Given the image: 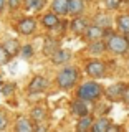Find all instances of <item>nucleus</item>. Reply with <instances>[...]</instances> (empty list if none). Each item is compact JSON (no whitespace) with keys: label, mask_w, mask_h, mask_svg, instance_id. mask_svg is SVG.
<instances>
[{"label":"nucleus","mask_w":129,"mask_h":132,"mask_svg":"<svg viewBox=\"0 0 129 132\" xmlns=\"http://www.w3.org/2000/svg\"><path fill=\"white\" fill-rule=\"evenodd\" d=\"M76 96L80 99H83V101H88V102L96 101V99H99L103 96V88L96 81H86L78 88Z\"/></svg>","instance_id":"nucleus-1"},{"label":"nucleus","mask_w":129,"mask_h":132,"mask_svg":"<svg viewBox=\"0 0 129 132\" xmlns=\"http://www.w3.org/2000/svg\"><path fill=\"white\" fill-rule=\"evenodd\" d=\"M78 81V69L74 66H66V68L60 69V73L56 74V84L60 89H71Z\"/></svg>","instance_id":"nucleus-2"},{"label":"nucleus","mask_w":129,"mask_h":132,"mask_svg":"<svg viewBox=\"0 0 129 132\" xmlns=\"http://www.w3.org/2000/svg\"><path fill=\"white\" fill-rule=\"evenodd\" d=\"M106 46L108 51H111L113 55H126L129 51V41L124 35L111 33L109 36H106Z\"/></svg>","instance_id":"nucleus-3"},{"label":"nucleus","mask_w":129,"mask_h":132,"mask_svg":"<svg viewBox=\"0 0 129 132\" xmlns=\"http://www.w3.org/2000/svg\"><path fill=\"white\" fill-rule=\"evenodd\" d=\"M85 71H86V74H88L89 78L98 79V78H103L106 74V64L103 63V61H99V60H91V61L86 63Z\"/></svg>","instance_id":"nucleus-4"},{"label":"nucleus","mask_w":129,"mask_h":132,"mask_svg":"<svg viewBox=\"0 0 129 132\" xmlns=\"http://www.w3.org/2000/svg\"><path fill=\"white\" fill-rule=\"evenodd\" d=\"M17 31H18L20 35H23V36L33 35V33L36 31V22H35V18H30V16L22 18L18 23H17Z\"/></svg>","instance_id":"nucleus-5"},{"label":"nucleus","mask_w":129,"mask_h":132,"mask_svg":"<svg viewBox=\"0 0 129 132\" xmlns=\"http://www.w3.org/2000/svg\"><path fill=\"white\" fill-rule=\"evenodd\" d=\"M124 93H126V86L123 84V82H118V84H111L109 88L104 91L106 97L109 99V101H121Z\"/></svg>","instance_id":"nucleus-6"},{"label":"nucleus","mask_w":129,"mask_h":132,"mask_svg":"<svg viewBox=\"0 0 129 132\" xmlns=\"http://www.w3.org/2000/svg\"><path fill=\"white\" fill-rule=\"evenodd\" d=\"M48 79L43 76H35L33 79L30 81V84H28V93L32 94H38V93H43L45 89L48 88Z\"/></svg>","instance_id":"nucleus-7"},{"label":"nucleus","mask_w":129,"mask_h":132,"mask_svg":"<svg viewBox=\"0 0 129 132\" xmlns=\"http://www.w3.org/2000/svg\"><path fill=\"white\" fill-rule=\"evenodd\" d=\"M85 36H86V40H88V41L103 40V38H104V28H101L96 23H94V25H89L88 30H86V33H85Z\"/></svg>","instance_id":"nucleus-8"},{"label":"nucleus","mask_w":129,"mask_h":132,"mask_svg":"<svg viewBox=\"0 0 129 132\" xmlns=\"http://www.w3.org/2000/svg\"><path fill=\"white\" fill-rule=\"evenodd\" d=\"M88 22H86L83 16H73V22H71V31L74 35H85L86 30H88Z\"/></svg>","instance_id":"nucleus-9"},{"label":"nucleus","mask_w":129,"mask_h":132,"mask_svg":"<svg viewBox=\"0 0 129 132\" xmlns=\"http://www.w3.org/2000/svg\"><path fill=\"white\" fill-rule=\"evenodd\" d=\"M71 112L74 116H78V117H81V116H86L89 112V107H88V101H83V99L78 97L76 101L71 102Z\"/></svg>","instance_id":"nucleus-10"},{"label":"nucleus","mask_w":129,"mask_h":132,"mask_svg":"<svg viewBox=\"0 0 129 132\" xmlns=\"http://www.w3.org/2000/svg\"><path fill=\"white\" fill-rule=\"evenodd\" d=\"M71 58V51L70 50H63V48H58L55 53H53L51 56H50V60H51L53 64H63L66 61Z\"/></svg>","instance_id":"nucleus-11"},{"label":"nucleus","mask_w":129,"mask_h":132,"mask_svg":"<svg viewBox=\"0 0 129 132\" xmlns=\"http://www.w3.org/2000/svg\"><path fill=\"white\" fill-rule=\"evenodd\" d=\"M41 23H43L45 28H48V30H53V28H56L58 25H60V15H56L55 12H48V13L43 15V18H41Z\"/></svg>","instance_id":"nucleus-12"},{"label":"nucleus","mask_w":129,"mask_h":132,"mask_svg":"<svg viewBox=\"0 0 129 132\" xmlns=\"http://www.w3.org/2000/svg\"><path fill=\"white\" fill-rule=\"evenodd\" d=\"M51 10L55 12L56 15H60V16L68 15L70 0H51Z\"/></svg>","instance_id":"nucleus-13"},{"label":"nucleus","mask_w":129,"mask_h":132,"mask_svg":"<svg viewBox=\"0 0 129 132\" xmlns=\"http://www.w3.org/2000/svg\"><path fill=\"white\" fill-rule=\"evenodd\" d=\"M15 130H18V132H30V130H35V127H33V124H32V121L28 117L20 116V117L17 119Z\"/></svg>","instance_id":"nucleus-14"},{"label":"nucleus","mask_w":129,"mask_h":132,"mask_svg":"<svg viewBox=\"0 0 129 132\" xmlns=\"http://www.w3.org/2000/svg\"><path fill=\"white\" fill-rule=\"evenodd\" d=\"M108 50L106 46V41H103V40H96V41H89V45H88V51L91 53V55H103Z\"/></svg>","instance_id":"nucleus-15"},{"label":"nucleus","mask_w":129,"mask_h":132,"mask_svg":"<svg viewBox=\"0 0 129 132\" xmlns=\"http://www.w3.org/2000/svg\"><path fill=\"white\" fill-rule=\"evenodd\" d=\"M30 117H32V121L35 124L45 122V119H47V109H45L43 106H35L32 109V112H30Z\"/></svg>","instance_id":"nucleus-16"},{"label":"nucleus","mask_w":129,"mask_h":132,"mask_svg":"<svg viewBox=\"0 0 129 132\" xmlns=\"http://www.w3.org/2000/svg\"><path fill=\"white\" fill-rule=\"evenodd\" d=\"M93 117H91L89 114H86V116H81L80 117V121H78L76 124V130H80V132H86V130H91V127H93Z\"/></svg>","instance_id":"nucleus-17"},{"label":"nucleus","mask_w":129,"mask_h":132,"mask_svg":"<svg viewBox=\"0 0 129 132\" xmlns=\"http://www.w3.org/2000/svg\"><path fill=\"white\" fill-rule=\"evenodd\" d=\"M85 12V2L83 0H70V10L68 13L71 16H80Z\"/></svg>","instance_id":"nucleus-18"},{"label":"nucleus","mask_w":129,"mask_h":132,"mask_svg":"<svg viewBox=\"0 0 129 132\" xmlns=\"http://www.w3.org/2000/svg\"><path fill=\"white\" fill-rule=\"evenodd\" d=\"M109 126H111L109 119H108V117H101V119H98V121L93 122L91 130H93V132H108V130H109Z\"/></svg>","instance_id":"nucleus-19"},{"label":"nucleus","mask_w":129,"mask_h":132,"mask_svg":"<svg viewBox=\"0 0 129 132\" xmlns=\"http://www.w3.org/2000/svg\"><path fill=\"white\" fill-rule=\"evenodd\" d=\"M3 48L8 51V55H10V56H15L17 53L20 51V45H18V41H17V40H7V41H3Z\"/></svg>","instance_id":"nucleus-20"},{"label":"nucleus","mask_w":129,"mask_h":132,"mask_svg":"<svg viewBox=\"0 0 129 132\" xmlns=\"http://www.w3.org/2000/svg\"><path fill=\"white\" fill-rule=\"evenodd\" d=\"M47 0H23V7L27 12H32V10H40L41 7L45 5Z\"/></svg>","instance_id":"nucleus-21"},{"label":"nucleus","mask_w":129,"mask_h":132,"mask_svg":"<svg viewBox=\"0 0 129 132\" xmlns=\"http://www.w3.org/2000/svg\"><path fill=\"white\" fill-rule=\"evenodd\" d=\"M116 22H118V28H119L123 33H129V13L119 15Z\"/></svg>","instance_id":"nucleus-22"},{"label":"nucleus","mask_w":129,"mask_h":132,"mask_svg":"<svg viewBox=\"0 0 129 132\" xmlns=\"http://www.w3.org/2000/svg\"><path fill=\"white\" fill-rule=\"evenodd\" d=\"M94 23L99 25L101 28H104V30L106 28H111V18L108 15H103V13H99L96 18H94Z\"/></svg>","instance_id":"nucleus-23"},{"label":"nucleus","mask_w":129,"mask_h":132,"mask_svg":"<svg viewBox=\"0 0 129 132\" xmlns=\"http://www.w3.org/2000/svg\"><path fill=\"white\" fill-rule=\"evenodd\" d=\"M56 50H58V40H48L47 41V46L43 48V51H45V55H47V56H51Z\"/></svg>","instance_id":"nucleus-24"},{"label":"nucleus","mask_w":129,"mask_h":132,"mask_svg":"<svg viewBox=\"0 0 129 132\" xmlns=\"http://www.w3.org/2000/svg\"><path fill=\"white\" fill-rule=\"evenodd\" d=\"M17 86L13 84V82H3L2 88H0V93L3 94V96H12V94L15 93Z\"/></svg>","instance_id":"nucleus-25"},{"label":"nucleus","mask_w":129,"mask_h":132,"mask_svg":"<svg viewBox=\"0 0 129 132\" xmlns=\"http://www.w3.org/2000/svg\"><path fill=\"white\" fill-rule=\"evenodd\" d=\"M10 55H8V51L5 48H3V45H0V66H3V64H7L8 61H10Z\"/></svg>","instance_id":"nucleus-26"},{"label":"nucleus","mask_w":129,"mask_h":132,"mask_svg":"<svg viewBox=\"0 0 129 132\" xmlns=\"http://www.w3.org/2000/svg\"><path fill=\"white\" fill-rule=\"evenodd\" d=\"M123 3V0H104V7L108 10H116V8H119Z\"/></svg>","instance_id":"nucleus-27"},{"label":"nucleus","mask_w":129,"mask_h":132,"mask_svg":"<svg viewBox=\"0 0 129 132\" xmlns=\"http://www.w3.org/2000/svg\"><path fill=\"white\" fill-rule=\"evenodd\" d=\"M8 127V116L3 109H0V130H5Z\"/></svg>","instance_id":"nucleus-28"},{"label":"nucleus","mask_w":129,"mask_h":132,"mask_svg":"<svg viewBox=\"0 0 129 132\" xmlns=\"http://www.w3.org/2000/svg\"><path fill=\"white\" fill-rule=\"evenodd\" d=\"M20 55H22V58H25V60H30V58L33 56V48L30 46V45H25V46L22 48V51H20Z\"/></svg>","instance_id":"nucleus-29"},{"label":"nucleus","mask_w":129,"mask_h":132,"mask_svg":"<svg viewBox=\"0 0 129 132\" xmlns=\"http://www.w3.org/2000/svg\"><path fill=\"white\" fill-rule=\"evenodd\" d=\"M22 2H23V0H7V5H8V8H10L12 12H13V10H17V8L20 7Z\"/></svg>","instance_id":"nucleus-30"},{"label":"nucleus","mask_w":129,"mask_h":132,"mask_svg":"<svg viewBox=\"0 0 129 132\" xmlns=\"http://www.w3.org/2000/svg\"><path fill=\"white\" fill-rule=\"evenodd\" d=\"M123 101L126 102V104H129V88H126V93H124V96H123Z\"/></svg>","instance_id":"nucleus-31"},{"label":"nucleus","mask_w":129,"mask_h":132,"mask_svg":"<svg viewBox=\"0 0 129 132\" xmlns=\"http://www.w3.org/2000/svg\"><path fill=\"white\" fill-rule=\"evenodd\" d=\"M3 7H5V0H0V13H2Z\"/></svg>","instance_id":"nucleus-32"},{"label":"nucleus","mask_w":129,"mask_h":132,"mask_svg":"<svg viewBox=\"0 0 129 132\" xmlns=\"http://www.w3.org/2000/svg\"><path fill=\"white\" fill-rule=\"evenodd\" d=\"M123 35L126 36V38H127V41H129V33H123Z\"/></svg>","instance_id":"nucleus-33"},{"label":"nucleus","mask_w":129,"mask_h":132,"mask_svg":"<svg viewBox=\"0 0 129 132\" xmlns=\"http://www.w3.org/2000/svg\"><path fill=\"white\" fill-rule=\"evenodd\" d=\"M2 82H3V76H2V74H0V84H2Z\"/></svg>","instance_id":"nucleus-34"},{"label":"nucleus","mask_w":129,"mask_h":132,"mask_svg":"<svg viewBox=\"0 0 129 132\" xmlns=\"http://www.w3.org/2000/svg\"><path fill=\"white\" fill-rule=\"evenodd\" d=\"M127 68H129V63H127Z\"/></svg>","instance_id":"nucleus-35"}]
</instances>
